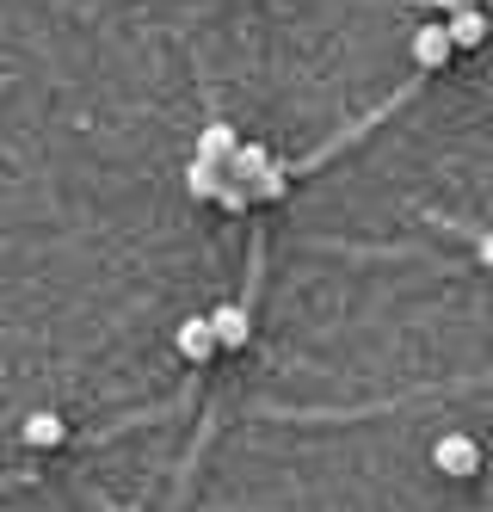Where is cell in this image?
<instances>
[{"mask_svg": "<svg viewBox=\"0 0 493 512\" xmlns=\"http://www.w3.org/2000/svg\"><path fill=\"white\" fill-rule=\"evenodd\" d=\"M432 463H438V475H450V482H475L481 475V445L469 432H438Z\"/></svg>", "mask_w": 493, "mask_h": 512, "instance_id": "1", "label": "cell"}, {"mask_svg": "<svg viewBox=\"0 0 493 512\" xmlns=\"http://www.w3.org/2000/svg\"><path fill=\"white\" fill-rule=\"evenodd\" d=\"M407 50H413V68H426V75H432V68H444L450 56H457V38H450V25H420Z\"/></svg>", "mask_w": 493, "mask_h": 512, "instance_id": "2", "label": "cell"}, {"mask_svg": "<svg viewBox=\"0 0 493 512\" xmlns=\"http://www.w3.org/2000/svg\"><path fill=\"white\" fill-rule=\"evenodd\" d=\"M210 327H216L222 352H241V346L253 340V315H247V303H222V309H210Z\"/></svg>", "mask_w": 493, "mask_h": 512, "instance_id": "3", "label": "cell"}, {"mask_svg": "<svg viewBox=\"0 0 493 512\" xmlns=\"http://www.w3.org/2000/svg\"><path fill=\"white\" fill-rule=\"evenodd\" d=\"M173 346H179V358H192V364H204L210 352H222V340H216V327H210V315H192V321H179V334H173Z\"/></svg>", "mask_w": 493, "mask_h": 512, "instance_id": "4", "label": "cell"}, {"mask_svg": "<svg viewBox=\"0 0 493 512\" xmlns=\"http://www.w3.org/2000/svg\"><path fill=\"white\" fill-rule=\"evenodd\" d=\"M444 25H450V38H457V50L487 44V13H481V7H457V13H444Z\"/></svg>", "mask_w": 493, "mask_h": 512, "instance_id": "5", "label": "cell"}, {"mask_svg": "<svg viewBox=\"0 0 493 512\" xmlns=\"http://www.w3.org/2000/svg\"><path fill=\"white\" fill-rule=\"evenodd\" d=\"M235 149H241V130H235V124H222V118L204 124V136H198V155H204V161H222V167H229Z\"/></svg>", "mask_w": 493, "mask_h": 512, "instance_id": "6", "label": "cell"}, {"mask_svg": "<svg viewBox=\"0 0 493 512\" xmlns=\"http://www.w3.org/2000/svg\"><path fill=\"white\" fill-rule=\"evenodd\" d=\"M185 186H192V198H216L222 186H229V167H222V161H192V167H185Z\"/></svg>", "mask_w": 493, "mask_h": 512, "instance_id": "7", "label": "cell"}, {"mask_svg": "<svg viewBox=\"0 0 493 512\" xmlns=\"http://www.w3.org/2000/svg\"><path fill=\"white\" fill-rule=\"evenodd\" d=\"M62 438H68L62 414H31V420H25V445H31V451H56Z\"/></svg>", "mask_w": 493, "mask_h": 512, "instance_id": "8", "label": "cell"}, {"mask_svg": "<svg viewBox=\"0 0 493 512\" xmlns=\"http://www.w3.org/2000/svg\"><path fill=\"white\" fill-rule=\"evenodd\" d=\"M265 167H272V155H265L259 142H241V149L229 155V179H241V186H253V179H259Z\"/></svg>", "mask_w": 493, "mask_h": 512, "instance_id": "9", "label": "cell"}, {"mask_svg": "<svg viewBox=\"0 0 493 512\" xmlns=\"http://www.w3.org/2000/svg\"><path fill=\"white\" fill-rule=\"evenodd\" d=\"M284 192H290V173H284L278 161H272V167H265V173L253 179V198H265V204H272V198H284Z\"/></svg>", "mask_w": 493, "mask_h": 512, "instance_id": "10", "label": "cell"}, {"mask_svg": "<svg viewBox=\"0 0 493 512\" xmlns=\"http://www.w3.org/2000/svg\"><path fill=\"white\" fill-rule=\"evenodd\" d=\"M475 253H481V266H487V272H493V229H487V235H481V241H475Z\"/></svg>", "mask_w": 493, "mask_h": 512, "instance_id": "11", "label": "cell"}, {"mask_svg": "<svg viewBox=\"0 0 493 512\" xmlns=\"http://www.w3.org/2000/svg\"><path fill=\"white\" fill-rule=\"evenodd\" d=\"M426 7H438V13H457V7H481V0H426Z\"/></svg>", "mask_w": 493, "mask_h": 512, "instance_id": "12", "label": "cell"}]
</instances>
